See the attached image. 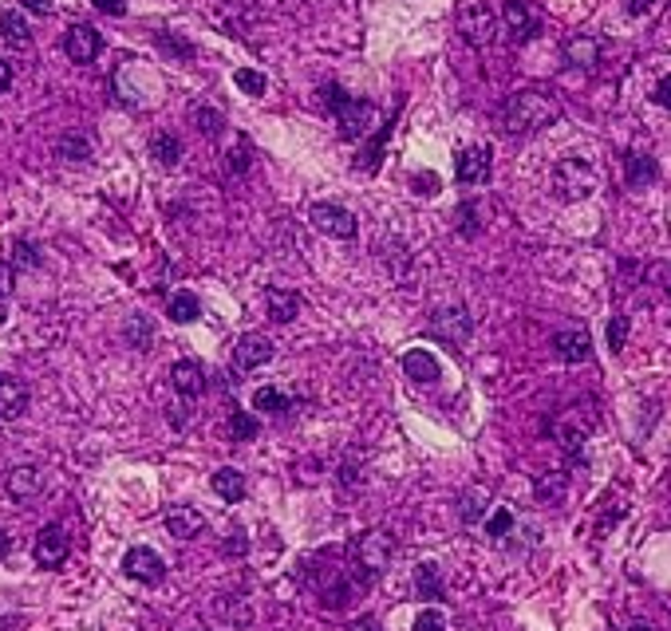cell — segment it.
<instances>
[{
  "mask_svg": "<svg viewBox=\"0 0 671 631\" xmlns=\"http://www.w3.org/2000/svg\"><path fill=\"white\" fill-rule=\"evenodd\" d=\"M16 265H24V269L40 265V249L28 245V241H16Z\"/></svg>",
  "mask_w": 671,
  "mask_h": 631,
  "instance_id": "ee69618b",
  "label": "cell"
},
{
  "mask_svg": "<svg viewBox=\"0 0 671 631\" xmlns=\"http://www.w3.org/2000/svg\"><path fill=\"white\" fill-rule=\"evenodd\" d=\"M233 83H237V87H242L245 95H265V87H269V83H265V76H261V71H249V67H242V71H237V76H233Z\"/></svg>",
  "mask_w": 671,
  "mask_h": 631,
  "instance_id": "e575fe53",
  "label": "cell"
},
{
  "mask_svg": "<svg viewBox=\"0 0 671 631\" xmlns=\"http://www.w3.org/2000/svg\"><path fill=\"white\" fill-rule=\"evenodd\" d=\"M253 407L265 411V414H289V411H293V399L281 395L277 387H261L257 395H253Z\"/></svg>",
  "mask_w": 671,
  "mask_h": 631,
  "instance_id": "83f0119b",
  "label": "cell"
},
{
  "mask_svg": "<svg viewBox=\"0 0 671 631\" xmlns=\"http://www.w3.org/2000/svg\"><path fill=\"white\" fill-rule=\"evenodd\" d=\"M601 52H604V44L593 40V36H577V40L565 44L569 64H577V67H596V64H601Z\"/></svg>",
  "mask_w": 671,
  "mask_h": 631,
  "instance_id": "ffe728a7",
  "label": "cell"
},
{
  "mask_svg": "<svg viewBox=\"0 0 671 631\" xmlns=\"http://www.w3.org/2000/svg\"><path fill=\"white\" fill-rule=\"evenodd\" d=\"M99 47H103V40L91 24H71L64 36V52H67V59H76V64H91V59L99 56Z\"/></svg>",
  "mask_w": 671,
  "mask_h": 631,
  "instance_id": "7c38bea8",
  "label": "cell"
},
{
  "mask_svg": "<svg viewBox=\"0 0 671 631\" xmlns=\"http://www.w3.org/2000/svg\"><path fill=\"white\" fill-rule=\"evenodd\" d=\"M454 174H459L462 186H482V182H490V150L486 147H466V150H459Z\"/></svg>",
  "mask_w": 671,
  "mask_h": 631,
  "instance_id": "4fadbf2b",
  "label": "cell"
},
{
  "mask_svg": "<svg viewBox=\"0 0 671 631\" xmlns=\"http://www.w3.org/2000/svg\"><path fill=\"white\" fill-rule=\"evenodd\" d=\"M44 490V473L36 466H16L8 473V494L16 497V502H28V497H36Z\"/></svg>",
  "mask_w": 671,
  "mask_h": 631,
  "instance_id": "ac0fdd59",
  "label": "cell"
},
{
  "mask_svg": "<svg viewBox=\"0 0 671 631\" xmlns=\"http://www.w3.org/2000/svg\"><path fill=\"white\" fill-rule=\"evenodd\" d=\"M415 631H447V620H442V612H418L415 620Z\"/></svg>",
  "mask_w": 671,
  "mask_h": 631,
  "instance_id": "7bdbcfd3",
  "label": "cell"
},
{
  "mask_svg": "<svg viewBox=\"0 0 671 631\" xmlns=\"http://www.w3.org/2000/svg\"><path fill=\"white\" fill-rule=\"evenodd\" d=\"M403 371H407V379H415V383H435V379H439V360L430 351L415 348V351L403 355Z\"/></svg>",
  "mask_w": 671,
  "mask_h": 631,
  "instance_id": "d6986e66",
  "label": "cell"
},
{
  "mask_svg": "<svg viewBox=\"0 0 671 631\" xmlns=\"http://www.w3.org/2000/svg\"><path fill=\"white\" fill-rule=\"evenodd\" d=\"M12 284H16V269H12L8 260H0V300L12 292Z\"/></svg>",
  "mask_w": 671,
  "mask_h": 631,
  "instance_id": "bcb514c9",
  "label": "cell"
},
{
  "mask_svg": "<svg viewBox=\"0 0 671 631\" xmlns=\"http://www.w3.org/2000/svg\"><path fill=\"white\" fill-rule=\"evenodd\" d=\"M656 174H660V166H656V158H648V154H628V158H625V178H628L632 189L652 186Z\"/></svg>",
  "mask_w": 671,
  "mask_h": 631,
  "instance_id": "7402d4cb",
  "label": "cell"
},
{
  "mask_svg": "<svg viewBox=\"0 0 671 631\" xmlns=\"http://www.w3.org/2000/svg\"><path fill=\"white\" fill-rule=\"evenodd\" d=\"M320 95H325V99H320V103H325V111H332V115L347 103V95H344L340 87H336V83H325V87H320Z\"/></svg>",
  "mask_w": 671,
  "mask_h": 631,
  "instance_id": "60d3db41",
  "label": "cell"
},
{
  "mask_svg": "<svg viewBox=\"0 0 671 631\" xmlns=\"http://www.w3.org/2000/svg\"><path fill=\"white\" fill-rule=\"evenodd\" d=\"M336 118H340V135L344 138H359V135H367L371 127H376V103H367V99H347L340 111H336Z\"/></svg>",
  "mask_w": 671,
  "mask_h": 631,
  "instance_id": "9c48e42d",
  "label": "cell"
},
{
  "mask_svg": "<svg viewBox=\"0 0 671 631\" xmlns=\"http://www.w3.org/2000/svg\"><path fill=\"white\" fill-rule=\"evenodd\" d=\"M632 631H652V627H648V624H636V627H632Z\"/></svg>",
  "mask_w": 671,
  "mask_h": 631,
  "instance_id": "9f6ffc18",
  "label": "cell"
},
{
  "mask_svg": "<svg viewBox=\"0 0 671 631\" xmlns=\"http://www.w3.org/2000/svg\"><path fill=\"white\" fill-rule=\"evenodd\" d=\"M186 411H190V407H174V411H170V422H174V426H186V419H190Z\"/></svg>",
  "mask_w": 671,
  "mask_h": 631,
  "instance_id": "f5cc1de1",
  "label": "cell"
},
{
  "mask_svg": "<svg viewBox=\"0 0 671 631\" xmlns=\"http://www.w3.org/2000/svg\"><path fill=\"white\" fill-rule=\"evenodd\" d=\"M166 529H170V537L190 541V537H198V533L206 529V517H201L198 509H190V505H174L170 514H166Z\"/></svg>",
  "mask_w": 671,
  "mask_h": 631,
  "instance_id": "e0dca14e",
  "label": "cell"
},
{
  "mask_svg": "<svg viewBox=\"0 0 671 631\" xmlns=\"http://www.w3.org/2000/svg\"><path fill=\"white\" fill-rule=\"evenodd\" d=\"M225 158H230V162H225V166H230V174H245L249 170V142H237Z\"/></svg>",
  "mask_w": 671,
  "mask_h": 631,
  "instance_id": "ab89813d",
  "label": "cell"
},
{
  "mask_svg": "<svg viewBox=\"0 0 671 631\" xmlns=\"http://www.w3.org/2000/svg\"><path fill=\"white\" fill-rule=\"evenodd\" d=\"M352 631H379V624H376V620H359Z\"/></svg>",
  "mask_w": 671,
  "mask_h": 631,
  "instance_id": "11a10c76",
  "label": "cell"
},
{
  "mask_svg": "<svg viewBox=\"0 0 671 631\" xmlns=\"http://www.w3.org/2000/svg\"><path fill=\"white\" fill-rule=\"evenodd\" d=\"M8 553H12V537H8V533H5V529H0V561H5V556H8Z\"/></svg>",
  "mask_w": 671,
  "mask_h": 631,
  "instance_id": "db71d44e",
  "label": "cell"
},
{
  "mask_svg": "<svg viewBox=\"0 0 671 631\" xmlns=\"http://www.w3.org/2000/svg\"><path fill=\"white\" fill-rule=\"evenodd\" d=\"M561 490H565V478H561V473H542V478H537V497H542V502H553V497H561Z\"/></svg>",
  "mask_w": 671,
  "mask_h": 631,
  "instance_id": "8d00e7d4",
  "label": "cell"
},
{
  "mask_svg": "<svg viewBox=\"0 0 671 631\" xmlns=\"http://www.w3.org/2000/svg\"><path fill=\"white\" fill-rule=\"evenodd\" d=\"M553 351H557V360H565V363H584L593 355V340L584 328H569V331H557L553 336Z\"/></svg>",
  "mask_w": 671,
  "mask_h": 631,
  "instance_id": "5bb4252c",
  "label": "cell"
},
{
  "mask_svg": "<svg viewBox=\"0 0 671 631\" xmlns=\"http://www.w3.org/2000/svg\"><path fill=\"white\" fill-rule=\"evenodd\" d=\"M24 8L28 12H36V16H47V12H52V5H47V0H20Z\"/></svg>",
  "mask_w": 671,
  "mask_h": 631,
  "instance_id": "681fc988",
  "label": "cell"
},
{
  "mask_svg": "<svg viewBox=\"0 0 671 631\" xmlns=\"http://www.w3.org/2000/svg\"><path fill=\"white\" fill-rule=\"evenodd\" d=\"M269 316L277 320V324H293L296 312H301V296L289 292V289H269Z\"/></svg>",
  "mask_w": 671,
  "mask_h": 631,
  "instance_id": "44dd1931",
  "label": "cell"
},
{
  "mask_svg": "<svg viewBox=\"0 0 671 631\" xmlns=\"http://www.w3.org/2000/svg\"><path fill=\"white\" fill-rule=\"evenodd\" d=\"M359 596V585L356 580H347V576H336V585L325 592V608H347Z\"/></svg>",
  "mask_w": 671,
  "mask_h": 631,
  "instance_id": "1f68e13d",
  "label": "cell"
},
{
  "mask_svg": "<svg viewBox=\"0 0 671 631\" xmlns=\"http://www.w3.org/2000/svg\"><path fill=\"white\" fill-rule=\"evenodd\" d=\"M656 103L667 107V111H671V76H664L660 83H656Z\"/></svg>",
  "mask_w": 671,
  "mask_h": 631,
  "instance_id": "c3c4849f",
  "label": "cell"
},
{
  "mask_svg": "<svg viewBox=\"0 0 671 631\" xmlns=\"http://www.w3.org/2000/svg\"><path fill=\"white\" fill-rule=\"evenodd\" d=\"M170 383L182 399H198L201 391H206V371H201L198 360H178L170 367Z\"/></svg>",
  "mask_w": 671,
  "mask_h": 631,
  "instance_id": "9a60e30c",
  "label": "cell"
},
{
  "mask_svg": "<svg viewBox=\"0 0 671 631\" xmlns=\"http://www.w3.org/2000/svg\"><path fill=\"white\" fill-rule=\"evenodd\" d=\"M501 24H506V32L513 40H533L537 32H542V16L521 5V0H506V8H501Z\"/></svg>",
  "mask_w": 671,
  "mask_h": 631,
  "instance_id": "8fae6325",
  "label": "cell"
},
{
  "mask_svg": "<svg viewBox=\"0 0 671 631\" xmlns=\"http://www.w3.org/2000/svg\"><path fill=\"white\" fill-rule=\"evenodd\" d=\"M459 32H462V40L470 44V47L494 44V36H498V16H494V8H486V5H466V8L459 12Z\"/></svg>",
  "mask_w": 671,
  "mask_h": 631,
  "instance_id": "277c9868",
  "label": "cell"
},
{
  "mask_svg": "<svg viewBox=\"0 0 671 631\" xmlns=\"http://www.w3.org/2000/svg\"><path fill=\"white\" fill-rule=\"evenodd\" d=\"M91 5L99 12H107V16H123L127 12V0H91Z\"/></svg>",
  "mask_w": 671,
  "mask_h": 631,
  "instance_id": "7dc6e473",
  "label": "cell"
},
{
  "mask_svg": "<svg viewBox=\"0 0 671 631\" xmlns=\"http://www.w3.org/2000/svg\"><path fill=\"white\" fill-rule=\"evenodd\" d=\"M166 316H170L174 324H194V320L201 316V300L194 292H174L170 304H166Z\"/></svg>",
  "mask_w": 671,
  "mask_h": 631,
  "instance_id": "d4e9b609",
  "label": "cell"
},
{
  "mask_svg": "<svg viewBox=\"0 0 671 631\" xmlns=\"http://www.w3.org/2000/svg\"><path fill=\"white\" fill-rule=\"evenodd\" d=\"M230 434H233V443H253V438L261 434V422L253 419V414H245V411H233Z\"/></svg>",
  "mask_w": 671,
  "mask_h": 631,
  "instance_id": "836d02e7",
  "label": "cell"
},
{
  "mask_svg": "<svg viewBox=\"0 0 671 631\" xmlns=\"http://www.w3.org/2000/svg\"><path fill=\"white\" fill-rule=\"evenodd\" d=\"M123 336H127V343L135 351H147L150 348V340H154V328H150V320L147 316H130L127 320V328H123Z\"/></svg>",
  "mask_w": 671,
  "mask_h": 631,
  "instance_id": "f546056e",
  "label": "cell"
},
{
  "mask_svg": "<svg viewBox=\"0 0 671 631\" xmlns=\"http://www.w3.org/2000/svg\"><path fill=\"white\" fill-rule=\"evenodd\" d=\"M123 573L130 576V580H139V585H159V580L166 576V565H162V556L154 553V549H130L127 556H123Z\"/></svg>",
  "mask_w": 671,
  "mask_h": 631,
  "instance_id": "30bf717a",
  "label": "cell"
},
{
  "mask_svg": "<svg viewBox=\"0 0 671 631\" xmlns=\"http://www.w3.org/2000/svg\"><path fill=\"white\" fill-rule=\"evenodd\" d=\"M190 118H194V127H198L206 138H218L222 130H225V115H222V107L194 103V111H190Z\"/></svg>",
  "mask_w": 671,
  "mask_h": 631,
  "instance_id": "484cf974",
  "label": "cell"
},
{
  "mask_svg": "<svg viewBox=\"0 0 671 631\" xmlns=\"http://www.w3.org/2000/svg\"><path fill=\"white\" fill-rule=\"evenodd\" d=\"M561 118V103L557 95H549L542 87H525L513 91L506 103H501V123H506L510 135H530V130H545L549 123Z\"/></svg>",
  "mask_w": 671,
  "mask_h": 631,
  "instance_id": "6da1fadb",
  "label": "cell"
},
{
  "mask_svg": "<svg viewBox=\"0 0 671 631\" xmlns=\"http://www.w3.org/2000/svg\"><path fill=\"white\" fill-rule=\"evenodd\" d=\"M273 351H277V343H273L269 336L249 331V336H242L233 343V371H253V367L273 360Z\"/></svg>",
  "mask_w": 671,
  "mask_h": 631,
  "instance_id": "52a82bcc",
  "label": "cell"
},
{
  "mask_svg": "<svg viewBox=\"0 0 671 631\" xmlns=\"http://www.w3.org/2000/svg\"><path fill=\"white\" fill-rule=\"evenodd\" d=\"M486 505H490V494H486V490H478V485H474V490H466V494H462L459 514H462V521H478V517L486 514Z\"/></svg>",
  "mask_w": 671,
  "mask_h": 631,
  "instance_id": "d6a6232c",
  "label": "cell"
},
{
  "mask_svg": "<svg viewBox=\"0 0 671 631\" xmlns=\"http://www.w3.org/2000/svg\"><path fill=\"white\" fill-rule=\"evenodd\" d=\"M391 556H395V541L383 529L359 533V537L352 541V561L359 565V573H364V576H379L383 568L391 565Z\"/></svg>",
  "mask_w": 671,
  "mask_h": 631,
  "instance_id": "3957f363",
  "label": "cell"
},
{
  "mask_svg": "<svg viewBox=\"0 0 671 631\" xmlns=\"http://www.w3.org/2000/svg\"><path fill=\"white\" fill-rule=\"evenodd\" d=\"M210 485H213V494H218L222 502H242V494H245V478H242V470H233V466L213 473Z\"/></svg>",
  "mask_w": 671,
  "mask_h": 631,
  "instance_id": "603a6c76",
  "label": "cell"
},
{
  "mask_svg": "<svg viewBox=\"0 0 671 631\" xmlns=\"http://www.w3.org/2000/svg\"><path fill=\"white\" fill-rule=\"evenodd\" d=\"M474 218H478V213H474L470 201H466V206H459V229H462L466 237H474V233H478V221H474Z\"/></svg>",
  "mask_w": 671,
  "mask_h": 631,
  "instance_id": "f6af8a7d",
  "label": "cell"
},
{
  "mask_svg": "<svg viewBox=\"0 0 671 631\" xmlns=\"http://www.w3.org/2000/svg\"><path fill=\"white\" fill-rule=\"evenodd\" d=\"M56 150H59V158H67V162H88L91 158V138L88 135H64L56 142Z\"/></svg>",
  "mask_w": 671,
  "mask_h": 631,
  "instance_id": "f1b7e54d",
  "label": "cell"
},
{
  "mask_svg": "<svg viewBox=\"0 0 671 631\" xmlns=\"http://www.w3.org/2000/svg\"><path fill=\"white\" fill-rule=\"evenodd\" d=\"M308 221H313L320 233L340 237V241H352V237L359 233L356 213H352V209H344V206H332V201H316L313 213H308Z\"/></svg>",
  "mask_w": 671,
  "mask_h": 631,
  "instance_id": "5b68a950",
  "label": "cell"
},
{
  "mask_svg": "<svg viewBox=\"0 0 671 631\" xmlns=\"http://www.w3.org/2000/svg\"><path fill=\"white\" fill-rule=\"evenodd\" d=\"M150 154L162 166H178V162H182V142H178L174 135H154L150 138Z\"/></svg>",
  "mask_w": 671,
  "mask_h": 631,
  "instance_id": "4dcf8cb0",
  "label": "cell"
},
{
  "mask_svg": "<svg viewBox=\"0 0 671 631\" xmlns=\"http://www.w3.org/2000/svg\"><path fill=\"white\" fill-rule=\"evenodd\" d=\"M32 556L40 568H59L67 561V533L59 525H44L36 533V544H32Z\"/></svg>",
  "mask_w": 671,
  "mask_h": 631,
  "instance_id": "ba28073f",
  "label": "cell"
},
{
  "mask_svg": "<svg viewBox=\"0 0 671 631\" xmlns=\"http://www.w3.org/2000/svg\"><path fill=\"white\" fill-rule=\"evenodd\" d=\"M0 36H5L12 47H28L32 44V28H28V20H24L16 8L0 12Z\"/></svg>",
  "mask_w": 671,
  "mask_h": 631,
  "instance_id": "cb8c5ba5",
  "label": "cell"
},
{
  "mask_svg": "<svg viewBox=\"0 0 671 631\" xmlns=\"http://www.w3.org/2000/svg\"><path fill=\"white\" fill-rule=\"evenodd\" d=\"M625 340H628V316H613L608 320V348L620 355L625 351Z\"/></svg>",
  "mask_w": 671,
  "mask_h": 631,
  "instance_id": "d590c367",
  "label": "cell"
},
{
  "mask_svg": "<svg viewBox=\"0 0 671 631\" xmlns=\"http://www.w3.org/2000/svg\"><path fill=\"white\" fill-rule=\"evenodd\" d=\"M470 312L466 308H442V312H435V320H430V340L439 343H450V348H459V343L470 340Z\"/></svg>",
  "mask_w": 671,
  "mask_h": 631,
  "instance_id": "8992f818",
  "label": "cell"
},
{
  "mask_svg": "<svg viewBox=\"0 0 671 631\" xmlns=\"http://www.w3.org/2000/svg\"><path fill=\"white\" fill-rule=\"evenodd\" d=\"M28 411V387L12 375H0V419H20Z\"/></svg>",
  "mask_w": 671,
  "mask_h": 631,
  "instance_id": "2e32d148",
  "label": "cell"
},
{
  "mask_svg": "<svg viewBox=\"0 0 671 631\" xmlns=\"http://www.w3.org/2000/svg\"><path fill=\"white\" fill-rule=\"evenodd\" d=\"M601 178L584 158H561L557 170H553V194L561 201H584L589 194H596Z\"/></svg>",
  "mask_w": 671,
  "mask_h": 631,
  "instance_id": "7a4b0ae2",
  "label": "cell"
},
{
  "mask_svg": "<svg viewBox=\"0 0 671 631\" xmlns=\"http://www.w3.org/2000/svg\"><path fill=\"white\" fill-rule=\"evenodd\" d=\"M411 186H415V189H418V194H423V198H435L439 189H442L439 174H415V178H411Z\"/></svg>",
  "mask_w": 671,
  "mask_h": 631,
  "instance_id": "b9f144b4",
  "label": "cell"
},
{
  "mask_svg": "<svg viewBox=\"0 0 671 631\" xmlns=\"http://www.w3.org/2000/svg\"><path fill=\"white\" fill-rule=\"evenodd\" d=\"M656 5V0H625V8L632 12V16H644V12H648Z\"/></svg>",
  "mask_w": 671,
  "mask_h": 631,
  "instance_id": "f907efd6",
  "label": "cell"
},
{
  "mask_svg": "<svg viewBox=\"0 0 671 631\" xmlns=\"http://www.w3.org/2000/svg\"><path fill=\"white\" fill-rule=\"evenodd\" d=\"M159 47H166L170 56H182V59L194 56V44H190V40H174L170 32H159Z\"/></svg>",
  "mask_w": 671,
  "mask_h": 631,
  "instance_id": "f35d334b",
  "label": "cell"
},
{
  "mask_svg": "<svg viewBox=\"0 0 671 631\" xmlns=\"http://www.w3.org/2000/svg\"><path fill=\"white\" fill-rule=\"evenodd\" d=\"M486 529H490V537L501 541V537H506V533L513 529V514H510V509H494V517L486 521Z\"/></svg>",
  "mask_w": 671,
  "mask_h": 631,
  "instance_id": "74e56055",
  "label": "cell"
},
{
  "mask_svg": "<svg viewBox=\"0 0 671 631\" xmlns=\"http://www.w3.org/2000/svg\"><path fill=\"white\" fill-rule=\"evenodd\" d=\"M415 588H418V596H423V600H442V592H447V588H442L439 565H430V561L418 565L415 568Z\"/></svg>",
  "mask_w": 671,
  "mask_h": 631,
  "instance_id": "4316f807",
  "label": "cell"
},
{
  "mask_svg": "<svg viewBox=\"0 0 671 631\" xmlns=\"http://www.w3.org/2000/svg\"><path fill=\"white\" fill-rule=\"evenodd\" d=\"M12 87V64H5V59H0V95H5Z\"/></svg>",
  "mask_w": 671,
  "mask_h": 631,
  "instance_id": "816d5d0a",
  "label": "cell"
}]
</instances>
